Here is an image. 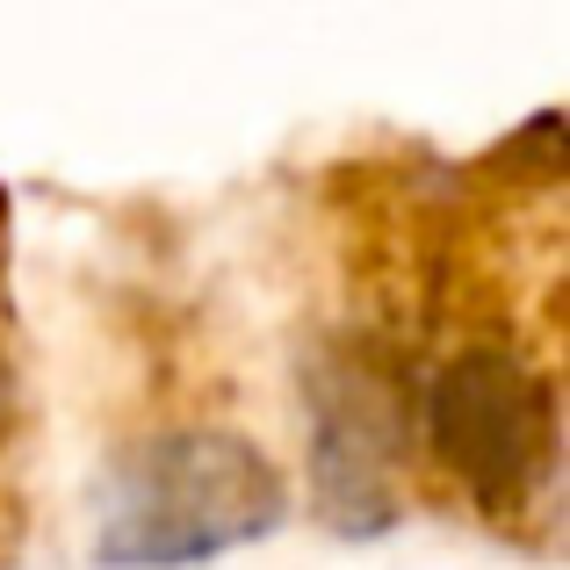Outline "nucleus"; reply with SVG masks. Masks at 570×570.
Masks as SVG:
<instances>
[{
    "label": "nucleus",
    "mask_w": 570,
    "mask_h": 570,
    "mask_svg": "<svg viewBox=\"0 0 570 570\" xmlns=\"http://www.w3.org/2000/svg\"><path fill=\"white\" fill-rule=\"evenodd\" d=\"M433 448L484 513L513 520L557 476V397L520 354L470 347L433 383Z\"/></svg>",
    "instance_id": "f03ea898"
},
{
    "label": "nucleus",
    "mask_w": 570,
    "mask_h": 570,
    "mask_svg": "<svg viewBox=\"0 0 570 570\" xmlns=\"http://www.w3.org/2000/svg\"><path fill=\"white\" fill-rule=\"evenodd\" d=\"M289 520L282 470L224 426H181L138 441L109 470L95 563L109 570H188L253 549Z\"/></svg>",
    "instance_id": "f257e3e1"
},
{
    "label": "nucleus",
    "mask_w": 570,
    "mask_h": 570,
    "mask_svg": "<svg viewBox=\"0 0 570 570\" xmlns=\"http://www.w3.org/2000/svg\"><path fill=\"white\" fill-rule=\"evenodd\" d=\"M14 426V376H8V354H0V441H8Z\"/></svg>",
    "instance_id": "7ed1b4c3"
}]
</instances>
